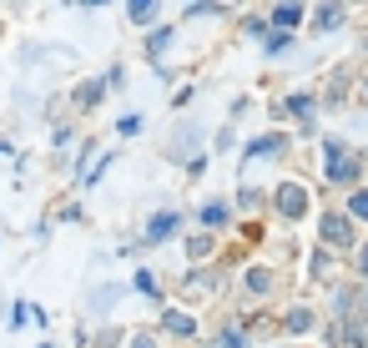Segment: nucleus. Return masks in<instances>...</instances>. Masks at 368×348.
<instances>
[{"mask_svg":"<svg viewBox=\"0 0 368 348\" xmlns=\"http://www.w3.org/2000/svg\"><path fill=\"white\" fill-rule=\"evenodd\" d=\"M358 177V157L343 142H328V182H353Z\"/></svg>","mask_w":368,"mask_h":348,"instance_id":"nucleus-1","label":"nucleus"},{"mask_svg":"<svg viewBox=\"0 0 368 348\" xmlns=\"http://www.w3.org/2000/svg\"><path fill=\"white\" fill-rule=\"evenodd\" d=\"M278 212H283V217H303V212H308V192L293 187V182L278 187Z\"/></svg>","mask_w":368,"mask_h":348,"instance_id":"nucleus-2","label":"nucleus"},{"mask_svg":"<svg viewBox=\"0 0 368 348\" xmlns=\"http://www.w3.org/2000/svg\"><path fill=\"white\" fill-rule=\"evenodd\" d=\"M323 243H333V248H348V243H353L348 217H338V212H328V217H323Z\"/></svg>","mask_w":368,"mask_h":348,"instance_id":"nucleus-3","label":"nucleus"},{"mask_svg":"<svg viewBox=\"0 0 368 348\" xmlns=\"http://www.w3.org/2000/svg\"><path fill=\"white\" fill-rule=\"evenodd\" d=\"M177 222H182L177 212H162V217H156V222L146 227V238H151V243H162V238H172V232H177Z\"/></svg>","mask_w":368,"mask_h":348,"instance_id":"nucleus-4","label":"nucleus"},{"mask_svg":"<svg viewBox=\"0 0 368 348\" xmlns=\"http://www.w3.org/2000/svg\"><path fill=\"white\" fill-rule=\"evenodd\" d=\"M273 21H278V26L288 31V26H298V21H303V6H298V0H283V6L273 11Z\"/></svg>","mask_w":368,"mask_h":348,"instance_id":"nucleus-5","label":"nucleus"},{"mask_svg":"<svg viewBox=\"0 0 368 348\" xmlns=\"http://www.w3.org/2000/svg\"><path fill=\"white\" fill-rule=\"evenodd\" d=\"M162 323H167V333H177V338H192V333H197V323H192L187 313H167Z\"/></svg>","mask_w":368,"mask_h":348,"instance_id":"nucleus-6","label":"nucleus"},{"mask_svg":"<svg viewBox=\"0 0 368 348\" xmlns=\"http://www.w3.org/2000/svg\"><path fill=\"white\" fill-rule=\"evenodd\" d=\"M268 288H273V273L268 268H252L247 273V293H268Z\"/></svg>","mask_w":368,"mask_h":348,"instance_id":"nucleus-7","label":"nucleus"},{"mask_svg":"<svg viewBox=\"0 0 368 348\" xmlns=\"http://www.w3.org/2000/svg\"><path fill=\"white\" fill-rule=\"evenodd\" d=\"M338 21H343V6H338V0H328V6L318 11V31H333Z\"/></svg>","mask_w":368,"mask_h":348,"instance_id":"nucleus-8","label":"nucleus"},{"mask_svg":"<svg viewBox=\"0 0 368 348\" xmlns=\"http://www.w3.org/2000/svg\"><path fill=\"white\" fill-rule=\"evenodd\" d=\"M126 6H131V21H136V26H146V21L156 16V0H126Z\"/></svg>","mask_w":368,"mask_h":348,"instance_id":"nucleus-9","label":"nucleus"},{"mask_svg":"<svg viewBox=\"0 0 368 348\" xmlns=\"http://www.w3.org/2000/svg\"><path fill=\"white\" fill-rule=\"evenodd\" d=\"M278 147H283V137H262V142L247 147V157H268V152H278Z\"/></svg>","mask_w":368,"mask_h":348,"instance_id":"nucleus-10","label":"nucleus"},{"mask_svg":"<svg viewBox=\"0 0 368 348\" xmlns=\"http://www.w3.org/2000/svg\"><path fill=\"white\" fill-rule=\"evenodd\" d=\"M202 222H207V227H222V222H227V207H222V202H212V207H202Z\"/></svg>","mask_w":368,"mask_h":348,"instance_id":"nucleus-11","label":"nucleus"},{"mask_svg":"<svg viewBox=\"0 0 368 348\" xmlns=\"http://www.w3.org/2000/svg\"><path fill=\"white\" fill-rule=\"evenodd\" d=\"M348 212H353V217H368V192H353V202H348Z\"/></svg>","mask_w":368,"mask_h":348,"instance_id":"nucleus-12","label":"nucleus"},{"mask_svg":"<svg viewBox=\"0 0 368 348\" xmlns=\"http://www.w3.org/2000/svg\"><path fill=\"white\" fill-rule=\"evenodd\" d=\"M308 323H313V318H308V313H303V308H298V313H288V328H293V333H303V328H308Z\"/></svg>","mask_w":368,"mask_h":348,"instance_id":"nucleus-13","label":"nucleus"},{"mask_svg":"<svg viewBox=\"0 0 368 348\" xmlns=\"http://www.w3.org/2000/svg\"><path fill=\"white\" fill-rule=\"evenodd\" d=\"M136 288H141V293H151V298H156V278H151V273H136Z\"/></svg>","mask_w":368,"mask_h":348,"instance_id":"nucleus-14","label":"nucleus"},{"mask_svg":"<svg viewBox=\"0 0 368 348\" xmlns=\"http://www.w3.org/2000/svg\"><path fill=\"white\" fill-rule=\"evenodd\" d=\"M278 51H288V36L278 31V36H268V56H278Z\"/></svg>","mask_w":368,"mask_h":348,"instance_id":"nucleus-15","label":"nucleus"},{"mask_svg":"<svg viewBox=\"0 0 368 348\" xmlns=\"http://www.w3.org/2000/svg\"><path fill=\"white\" fill-rule=\"evenodd\" d=\"M222 348H242V333H222Z\"/></svg>","mask_w":368,"mask_h":348,"instance_id":"nucleus-16","label":"nucleus"},{"mask_svg":"<svg viewBox=\"0 0 368 348\" xmlns=\"http://www.w3.org/2000/svg\"><path fill=\"white\" fill-rule=\"evenodd\" d=\"M358 268H363V273H368V248H363V258H358Z\"/></svg>","mask_w":368,"mask_h":348,"instance_id":"nucleus-17","label":"nucleus"},{"mask_svg":"<svg viewBox=\"0 0 368 348\" xmlns=\"http://www.w3.org/2000/svg\"><path fill=\"white\" fill-rule=\"evenodd\" d=\"M363 91H368V81H363Z\"/></svg>","mask_w":368,"mask_h":348,"instance_id":"nucleus-18","label":"nucleus"}]
</instances>
